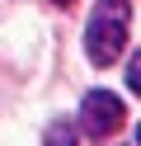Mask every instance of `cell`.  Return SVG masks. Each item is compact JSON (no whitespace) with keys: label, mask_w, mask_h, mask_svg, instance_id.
<instances>
[{"label":"cell","mask_w":141,"mask_h":146,"mask_svg":"<svg viewBox=\"0 0 141 146\" xmlns=\"http://www.w3.org/2000/svg\"><path fill=\"white\" fill-rule=\"evenodd\" d=\"M80 123L89 137H113L122 127V99L108 94V90H94V94H85L80 104Z\"/></svg>","instance_id":"cell-2"},{"label":"cell","mask_w":141,"mask_h":146,"mask_svg":"<svg viewBox=\"0 0 141 146\" xmlns=\"http://www.w3.org/2000/svg\"><path fill=\"white\" fill-rule=\"evenodd\" d=\"M52 5H61V10H66V5H75V0H52Z\"/></svg>","instance_id":"cell-4"},{"label":"cell","mask_w":141,"mask_h":146,"mask_svg":"<svg viewBox=\"0 0 141 146\" xmlns=\"http://www.w3.org/2000/svg\"><path fill=\"white\" fill-rule=\"evenodd\" d=\"M127 90H136V94H141V57L127 61Z\"/></svg>","instance_id":"cell-3"},{"label":"cell","mask_w":141,"mask_h":146,"mask_svg":"<svg viewBox=\"0 0 141 146\" xmlns=\"http://www.w3.org/2000/svg\"><path fill=\"white\" fill-rule=\"evenodd\" d=\"M127 29H132V0H99L85 29V52L94 66H113L127 52Z\"/></svg>","instance_id":"cell-1"}]
</instances>
